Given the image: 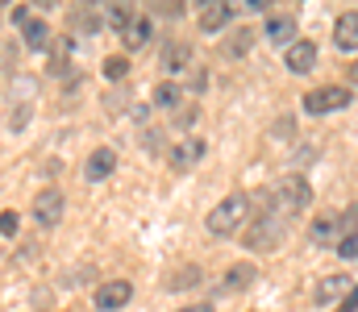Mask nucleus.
<instances>
[{"label": "nucleus", "instance_id": "obj_1", "mask_svg": "<svg viewBox=\"0 0 358 312\" xmlns=\"http://www.w3.org/2000/svg\"><path fill=\"white\" fill-rule=\"evenodd\" d=\"M246 212H250V200H246V196H225L221 205H213V212L204 216V229H208L213 237H234V233L242 229Z\"/></svg>", "mask_w": 358, "mask_h": 312}, {"label": "nucleus", "instance_id": "obj_2", "mask_svg": "<svg viewBox=\"0 0 358 312\" xmlns=\"http://www.w3.org/2000/svg\"><path fill=\"white\" fill-rule=\"evenodd\" d=\"M283 229H287V221L279 216V212H267V216H259L255 225H246V233L238 237L246 250H275L279 246V237H283Z\"/></svg>", "mask_w": 358, "mask_h": 312}, {"label": "nucleus", "instance_id": "obj_3", "mask_svg": "<svg viewBox=\"0 0 358 312\" xmlns=\"http://www.w3.org/2000/svg\"><path fill=\"white\" fill-rule=\"evenodd\" d=\"M275 205H283L287 216L304 212V208L313 205V184H308L304 175H283V179L275 184Z\"/></svg>", "mask_w": 358, "mask_h": 312}, {"label": "nucleus", "instance_id": "obj_4", "mask_svg": "<svg viewBox=\"0 0 358 312\" xmlns=\"http://www.w3.org/2000/svg\"><path fill=\"white\" fill-rule=\"evenodd\" d=\"M346 104H350V92H346V88L325 84V88H313V92L304 96V112H308V117H325V112H338V108H346Z\"/></svg>", "mask_w": 358, "mask_h": 312}, {"label": "nucleus", "instance_id": "obj_5", "mask_svg": "<svg viewBox=\"0 0 358 312\" xmlns=\"http://www.w3.org/2000/svg\"><path fill=\"white\" fill-rule=\"evenodd\" d=\"M350 221H355V216L321 212V216L313 221V229H308V242H313V246H338V242H342V233L350 229Z\"/></svg>", "mask_w": 358, "mask_h": 312}, {"label": "nucleus", "instance_id": "obj_6", "mask_svg": "<svg viewBox=\"0 0 358 312\" xmlns=\"http://www.w3.org/2000/svg\"><path fill=\"white\" fill-rule=\"evenodd\" d=\"M129 296H134V283H129V279H108V283L96 288V309L100 312H117V309L129 304Z\"/></svg>", "mask_w": 358, "mask_h": 312}, {"label": "nucleus", "instance_id": "obj_7", "mask_svg": "<svg viewBox=\"0 0 358 312\" xmlns=\"http://www.w3.org/2000/svg\"><path fill=\"white\" fill-rule=\"evenodd\" d=\"M34 221H38L42 229H55V225L63 221V192H59V188L38 192V200H34Z\"/></svg>", "mask_w": 358, "mask_h": 312}, {"label": "nucleus", "instance_id": "obj_8", "mask_svg": "<svg viewBox=\"0 0 358 312\" xmlns=\"http://www.w3.org/2000/svg\"><path fill=\"white\" fill-rule=\"evenodd\" d=\"M204 154H208V142H204V138H179L176 150H171V167L183 175V171H192Z\"/></svg>", "mask_w": 358, "mask_h": 312}, {"label": "nucleus", "instance_id": "obj_9", "mask_svg": "<svg viewBox=\"0 0 358 312\" xmlns=\"http://www.w3.org/2000/svg\"><path fill=\"white\" fill-rule=\"evenodd\" d=\"M283 67H287L292 75H308V71L317 67V46H313V42H292V46L283 50Z\"/></svg>", "mask_w": 358, "mask_h": 312}, {"label": "nucleus", "instance_id": "obj_10", "mask_svg": "<svg viewBox=\"0 0 358 312\" xmlns=\"http://www.w3.org/2000/svg\"><path fill=\"white\" fill-rule=\"evenodd\" d=\"M263 34H267L275 46H283V50H287V46L296 42V17H292V13H267Z\"/></svg>", "mask_w": 358, "mask_h": 312}, {"label": "nucleus", "instance_id": "obj_11", "mask_svg": "<svg viewBox=\"0 0 358 312\" xmlns=\"http://www.w3.org/2000/svg\"><path fill=\"white\" fill-rule=\"evenodd\" d=\"M113 171H117V154H113L108 146L92 150L88 163H84V179H88V184H104V179H108Z\"/></svg>", "mask_w": 358, "mask_h": 312}, {"label": "nucleus", "instance_id": "obj_12", "mask_svg": "<svg viewBox=\"0 0 358 312\" xmlns=\"http://www.w3.org/2000/svg\"><path fill=\"white\" fill-rule=\"evenodd\" d=\"M334 46L342 50V54H358V13H342L338 17V25H334Z\"/></svg>", "mask_w": 358, "mask_h": 312}, {"label": "nucleus", "instance_id": "obj_13", "mask_svg": "<svg viewBox=\"0 0 358 312\" xmlns=\"http://www.w3.org/2000/svg\"><path fill=\"white\" fill-rule=\"evenodd\" d=\"M21 42H25V50H34V54H42V50L55 46V38H50V29H46L42 17H29V21L21 25Z\"/></svg>", "mask_w": 358, "mask_h": 312}, {"label": "nucleus", "instance_id": "obj_14", "mask_svg": "<svg viewBox=\"0 0 358 312\" xmlns=\"http://www.w3.org/2000/svg\"><path fill=\"white\" fill-rule=\"evenodd\" d=\"M159 67H163V71H167V75H179V71H187V67H192V46H187V42H167V46H163V59H159Z\"/></svg>", "mask_w": 358, "mask_h": 312}, {"label": "nucleus", "instance_id": "obj_15", "mask_svg": "<svg viewBox=\"0 0 358 312\" xmlns=\"http://www.w3.org/2000/svg\"><path fill=\"white\" fill-rule=\"evenodd\" d=\"M346 292H350V279H346V275H325V279L313 288V300H317V304H338V300H346Z\"/></svg>", "mask_w": 358, "mask_h": 312}, {"label": "nucleus", "instance_id": "obj_16", "mask_svg": "<svg viewBox=\"0 0 358 312\" xmlns=\"http://www.w3.org/2000/svg\"><path fill=\"white\" fill-rule=\"evenodd\" d=\"M150 38H155V21H150V17H134V21L125 25V34H121V46H125V50H142Z\"/></svg>", "mask_w": 358, "mask_h": 312}, {"label": "nucleus", "instance_id": "obj_17", "mask_svg": "<svg viewBox=\"0 0 358 312\" xmlns=\"http://www.w3.org/2000/svg\"><path fill=\"white\" fill-rule=\"evenodd\" d=\"M234 21V4H204L200 8V29L204 34H217V29H225Z\"/></svg>", "mask_w": 358, "mask_h": 312}, {"label": "nucleus", "instance_id": "obj_18", "mask_svg": "<svg viewBox=\"0 0 358 312\" xmlns=\"http://www.w3.org/2000/svg\"><path fill=\"white\" fill-rule=\"evenodd\" d=\"M255 279H259V271H255L250 262H234V267L225 271V279H221V288H225V292H246V288H250Z\"/></svg>", "mask_w": 358, "mask_h": 312}, {"label": "nucleus", "instance_id": "obj_19", "mask_svg": "<svg viewBox=\"0 0 358 312\" xmlns=\"http://www.w3.org/2000/svg\"><path fill=\"white\" fill-rule=\"evenodd\" d=\"M155 108H163V112H179V104H183V88H179L176 80H163L159 88H155Z\"/></svg>", "mask_w": 358, "mask_h": 312}, {"label": "nucleus", "instance_id": "obj_20", "mask_svg": "<svg viewBox=\"0 0 358 312\" xmlns=\"http://www.w3.org/2000/svg\"><path fill=\"white\" fill-rule=\"evenodd\" d=\"M200 279H204L200 267H183V271H176V275H167V292H187V288H196Z\"/></svg>", "mask_w": 358, "mask_h": 312}, {"label": "nucleus", "instance_id": "obj_21", "mask_svg": "<svg viewBox=\"0 0 358 312\" xmlns=\"http://www.w3.org/2000/svg\"><path fill=\"white\" fill-rule=\"evenodd\" d=\"M129 21H134V8H125V4H108V8H104V25H108V29L125 34Z\"/></svg>", "mask_w": 358, "mask_h": 312}, {"label": "nucleus", "instance_id": "obj_22", "mask_svg": "<svg viewBox=\"0 0 358 312\" xmlns=\"http://www.w3.org/2000/svg\"><path fill=\"white\" fill-rule=\"evenodd\" d=\"M250 46H255V34L250 29H234V38L225 42V54L229 59H242V54H250Z\"/></svg>", "mask_w": 358, "mask_h": 312}, {"label": "nucleus", "instance_id": "obj_23", "mask_svg": "<svg viewBox=\"0 0 358 312\" xmlns=\"http://www.w3.org/2000/svg\"><path fill=\"white\" fill-rule=\"evenodd\" d=\"M100 71H104V80H108V84H121V80L129 75V59H125V54H108Z\"/></svg>", "mask_w": 358, "mask_h": 312}, {"label": "nucleus", "instance_id": "obj_24", "mask_svg": "<svg viewBox=\"0 0 358 312\" xmlns=\"http://www.w3.org/2000/svg\"><path fill=\"white\" fill-rule=\"evenodd\" d=\"M334 250H338L346 262H350V258H358V229H346V233H342V242H338Z\"/></svg>", "mask_w": 358, "mask_h": 312}, {"label": "nucleus", "instance_id": "obj_25", "mask_svg": "<svg viewBox=\"0 0 358 312\" xmlns=\"http://www.w3.org/2000/svg\"><path fill=\"white\" fill-rule=\"evenodd\" d=\"M71 25H76V29H84V34H92V29L100 25V17H96L92 8H80V13H71Z\"/></svg>", "mask_w": 358, "mask_h": 312}, {"label": "nucleus", "instance_id": "obj_26", "mask_svg": "<svg viewBox=\"0 0 358 312\" xmlns=\"http://www.w3.org/2000/svg\"><path fill=\"white\" fill-rule=\"evenodd\" d=\"M17 225H21V216H17V212H0V233H4V237H13V233H17Z\"/></svg>", "mask_w": 358, "mask_h": 312}, {"label": "nucleus", "instance_id": "obj_27", "mask_svg": "<svg viewBox=\"0 0 358 312\" xmlns=\"http://www.w3.org/2000/svg\"><path fill=\"white\" fill-rule=\"evenodd\" d=\"M271 133H275V138L283 133V142H287V138H292V121H287V117H283V121H275V129H271Z\"/></svg>", "mask_w": 358, "mask_h": 312}, {"label": "nucleus", "instance_id": "obj_28", "mask_svg": "<svg viewBox=\"0 0 358 312\" xmlns=\"http://www.w3.org/2000/svg\"><path fill=\"white\" fill-rule=\"evenodd\" d=\"M142 146H146V150H159V133H155V129H146V133H142Z\"/></svg>", "mask_w": 358, "mask_h": 312}, {"label": "nucleus", "instance_id": "obj_29", "mask_svg": "<svg viewBox=\"0 0 358 312\" xmlns=\"http://www.w3.org/2000/svg\"><path fill=\"white\" fill-rule=\"evenodd\" d=\"M271 0H246V13H267Z\"/></svg>", "mask_w": 358, "mask_h": 312}, {"label": "nucleus", "instance_id": "obj_30", "mask_svg": "<svg viewBox=\"0 0 358 312\" xmlns=\"http://www.w3.org/2000/svg\"><path fill=\"white\" fill-rule=\"evenodd\" d=\"M355 309H358V288L346 296V300H342V312H355Z\"/></svg>", "mask_w": 358, "mask_h": 312}, {"label": "nucleus", "instance_id": "obj_31", "mask_svg": "<svg viewBox=\"0 0 358 312\" xmlns=\"http://www.w3.org/2000/svg\"><path fill=\"white\" fill-rule=\"evenodd\" d=\"M179 312H217V304H187V309H179Z\"/></svg>", "mask_w": 358, "mask_h": 312}, {"label": "nucleus", "instance_id": "obj_32", "mask_svg": "<svg viewBox=\"0 0 358 312\" xmlns=\"http://www.w3.org/2000/svg\"><path fill=\"white\" fill-rule=\"evenodd\" d=\"M350 84H355V88H358V59H355V63H350Z\"/></svg>", "mask_w": 358, "mask_h": 312}]
</instances>
